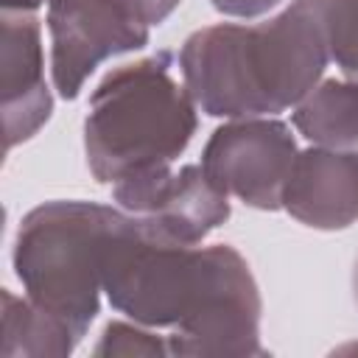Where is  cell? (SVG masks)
Listing matches in <instances>:
<instances>
[{"label":"cell","mask_w":358,"mask_h":358,"mask_svg":"<svg viewBox=\"0 0 358 358\" xmlns=\"http://www.w3.org/2000/svg\"><path fill=\"white\" fill-rule=\"evenodd\" d=\"M103 291L145 327H171V355H260V294L232 246L162 241L126 215L103 255Z\"/></svg>","instance_id":"cell-1"},{"label":"cell","mask_w":358,"mask_h":358,"mask_svg":"<svg viewBox=\"0 0 358 358\" xmlns=\"http://www.w3.org/2000/svg\"><path fill=\"white\" fill-rule=\"evenodd\" d=\"M330 62L310 0L268 22L210 25L190 34L179 64L193 101L213 117H260L296 106Z\"/></svg>","instance_id":"cell-2"},{"label":"cell","mask_w":358,"mask_h":358,"mask_svg":"<svg viewBox=\"0 0 358 358\" xmlns=\"http://www.w3.org/2000/svg\"><path fill=\"white\" fill-rule=\"evenodd\" d=\"M196 101L157 53L112 70L90 98L84 148L98 182L168 168L196 134Z\"/></svg>","instance_id":"cell-3"},{"label":"cell","mask_w":358,"mask_h":358,"mask_svg":"<svg viewBox=\"0 0 358 358\" xmlns=\"http://www.w3.org/2000/svg\"><path fill=\"white\" fill-rule=\"evenodd\" d=\"M129 213L92 201H48L22 218L14 268L28 299L59 316L78 338L103 291V255Z\"/></svg>","instance_id":"cell-4"},{"label":"cell","mask_w":358,"mask_h":358,"mask_svg":"<svg viewBox=\"0 0 358 358\" xmlns=\"http://www.w3.org/2000/svg\"><path fill=\"white\" fill-rule=\"evenodd\" d=\"M296 159V143L285 123L268 117H238L213 131L201 168L227 196L257 210L282 207V187Z\"/></svg>","instance_id":"cell-5"},{"label":"cell","mask_w":358,"mask_h":358,"mask_svg":"<svg viewBox=\"0 0 358 358\" xmlns=\"http://www.w3.org/2000/svg\"><path fill=\"white\" fill-rule=\"evenodd\" d=\"M48 28L53 84L62 98H76L103 59L148 42V25L120 0H50Z\"/></svg>","instance_id":"cell-6"},{"label":"cell","mask_w":358,"mask_h":358,"mask_svg":"<svg viewBox=\"0 0 358 358\" xmlns=\"http://www.w3.org/2000/svg\"><path fill=\"white\" fill-rule=\"evenodd\" d=\"M112 193L126 213L143 218L171 243L193 246L229 218V196L207 179L201 165L134 173L115 182Z\"/></svg>","instance_id":"cell-7"},{"label":"cell","mask_w":358,"mask_h":358,"mask_svg":"<svg viewBox=\"0 0 358 358\" xmlns=\"http://www.w3.org/2000/svg\"><path fill=\"white\" fill-rule=\"evenodd\" d=\"M282 207L313 229H344L358 218V145H316L296 154Z\"/></svg>","instance_id":"cell-8"},{"label":"cell","mask_w":358,"mask_h":358,"mask_svg":"<svg viewBox=\"0 0 358 358\" xmlns=\"http://www.w3.org/2000/svg\"><path fill=\"white\" fill-rule=\"evenodd\" d=\"M0 90L6 148H14L17 143L36 134L53 109L42 70L39 20L31 11H3Z\"/></svg>","instance_id":"cell-9"},{"label":"cell","mask_w":358,"mask_h":358,"mask_svg":"<svg viewBox=\"0 0 358 358\" xmlns=\"http://www.w3.org/2000/svg\"><path fill=\"white\" fill-rule=\"evenodd\" d=\"M294 126L316 145H358V81L327 78L316 84L296 103Z\"/></svg>","instance_id":"cell-10"},{"label":"cell","mask_w":358,"mask_h":358,"mask_svg":"<svg viewBox=\"0 0 358 358\" xmlns=\"http://www.w3.org/2000/svg\"><path fill=\"white\" fill-rule=\"evenodd\" d=\"M81 338L53 313L31 299L3 291V358L70 355Z\"/></svg>","instance_id":"cell-11"},{"label":"cell","mask_w":358,"mask_h":358,"mask_svg":"<svg viewBox=\"0 0 358 358\" xmlns=\"http://www.w3.org/2000/svg\"><path fill=\"white\" fill-rule=\"evenodd\" d=\"M327 53L344 78L358 81V0H310Z\"/></svg>","instance_id":"cell-12"},{"label":"cell","mask_w":358,"mask_h":358,"mask_svg":"<svg viewBox=\"0 0 358 358\" xmlns=\"http://www.w3.org/2000/svg\"><path fill=\"white\" fill-rule=\"evenodd\" d=\"M95 355H171V347L165 336H154L148 330L112 322L106 324L103 338L95 347Z\"/></svg>","instance_id":"cell-13"},{"label":"cell","mask_w":358,"mask_h":358,"mask_svg":"<svg viewBox=\"0 0 358 358\" xmlns=\"http://www.w3.org/2000/svg\"><path fill=\"white\" fill-rule=\"evenodd\" d=\"M120 3L145 25H159L179 6V0H120Z\"/></svg>","instance_id":"cell-14"},{"label":"cell","mask_w":358,"mask_h":358,"mask_svg":"<svg viewBox=\"0 0 358 358\" xmlns=\"http://www.w3.org/2000/svg\"><path fill=\"white\" fill-rule=\"evenodd\" d=\"M280 0H213V6L232 17H257L268 8H274Z\"/></svg>","instance_id":"cell-15"},{"label":"cell","mask_w":358,"mask_h":358,"mask_svg":"<svg viewBox=\"0 0 358 358\" xmlns=\"http://www.w3.org/2000/svg\"><path fill=\"white\" fill-rule=\"evenodd\" d=\"M3 11H34L42 0H0Z\"/></svg>","instance_id":"cell-16"},{"label":"cell","mask_w":358,"mask_h":358,"mask_svg":"<svg viewBox=\"0 0 358 358\" xmlns=\"http://www.w3.org/2000/svg\"><path fill=\"white\" fill-rule=\"evenodd\" d=\"M352 291H355V302H358V260H355V271H352Z\"/></svg>","instance_id":"cell-17"}]
</instances>
